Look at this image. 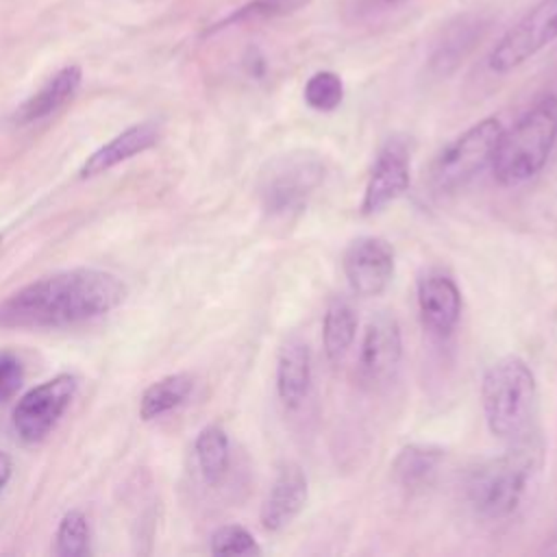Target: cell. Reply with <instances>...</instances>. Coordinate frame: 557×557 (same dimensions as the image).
Masks as SVG:
<instances>
[{
    "mask_svg": "<svg viewBox=\"0 0 557 557\" xmlns=\"http://www.w3.org/2000/svg\"><path fill=\"white\" fill-rule=\"evenodd\" d=\"M126 296L124 283L104 270L76 268L44 276L0 305L2 329H59L94 320Z\"/></svg>",
    "mask_w": 557,
    "mask_h": 557,
    "instance_id": "obj_1",
    "label": "cell"
},
{
    "mask_svg": "<svg viewBox=\"0 0 557 557\" xmlns=\"http://www.w3.org/2000/svg\"><path fill=\"white\" fill-rule=\"evenodd\" d=\"M479 466L466 479V500L476 518L503 522L518 516L535 496L544 468V444L535 433Z\"/></svg>",
    "mask_w": 557,
    "mask_h": 557,
    "instance_id": "obj_2",
    "label": "cell"
},
{
    "mask_svg": "<svg viewBox=\"0 0 557 557\" xmlns=\"http://www.w3.org/2000/svg\"><path fill=\"white\" fill-rule=\"evenodd\" d=\"M481 407L494 437L516 442L533 433L537 383L531 366L516 355L494 361L481 379Z\"/></svg>",
    "mask_w": 557,
    "mask_h": 557,
    "instance_id": "obj_3",
    "label": "cell"
},
{
    "mask_svg": "<svg viewBox=\"0 0 557 557\" xmlns=\"http://www.w3.org/2000/svg\"><path fill=\"white\" fill-rule=\"evenodd\" d=\"M557 144V96H540L511 128L503 131L492 172L494 178L513 187L527 183L546 165L553 148Z\"/></svg>",
    "mask_w": 557,
    "mask_h": 557,
    "instance_id": "obj_4",
    "label": "cell"
},
{
    "mask_svg": "<svg viewBox=\"0 0 557 557\" xmlns=\"http://www.w3.org/2000/svg\"><path fill=\"white\" fill-rule=\"evenodd\" d=\"M503 131V122L490 115L448 141L431 163V187L440 194H453L492 168Z\"/></svg>",
    "mask_w": 557,
    "mask_h": 557,
    "instance_id": "obj_5",
    "label": "cell"
},
{
    "mask_svg": "<svg viewBox=\"0 0 557 557\" xmlns=\"http://www.w3.org/2000/svg\"><path fill=\"white\" fill-rule=\"evenodd\" d=\"M324 178L322 161L305 150L272 159L259 183V198L270 215H289L300 211Z\"/></svg>",
    "mask_w": 557,
    "mask_h": 557,
    "instance_id": "obj_6",
    "label": "cell"
},
{
    "mask_svg": "<svg viewBox=\"0 0 557 557\" xmlns=\"http://www.w3.org/2000/svg\"><path fill=\"white\" fill-rule=\"evenodd\" d=\"M557 39V0L533 4L492 48L487 67L507 74Z\"/></svg>",
    "mask_w": 557,
    "mask_h": 557,
    "instance_id": "obj_7",
    "label": "cell"
},
{
    "mask_svg": "<svg viewBox=\"0 0 557 557\" xmlns=\"http://www.w3.org/2000/svg\"><path fill=\"white\" fill-rule=\"evenodd\" d=\"M76 392L72 374H57L54 379L26 392L13 409V429L26 444L41 442L59 422Z\"/></svg>",
    "mask_w": 557,
    "mask_h": 557,
    "instance_id": "obj_8",
    "label": "cell"
},
{
    "mask_svg": "<svg viewBox=\"0 0 557 557\" xmlns=\"http://www.w3.org/2000/svg\"><path fill=\"white\" fill-rule=\"evenodd\" d=\"M400 361L403 333L398 320L381 311L366 324L357 355V381L370 389L383 387L396 376Z\"/></svg>",
    "mask_w": 557,
    "mask_h": 557,
    "instance_id": "obj_9",
    "label": "cell"
},
{
    "mask_svg": "<svg viewBox=\"0 0 557 557\" xmlns=\"http://www.w3.org/2000/svg\"><path fill=\"white\" fill-rule=\"evenodd\" d=\"M394 268V248L387 239L376 235H363L352 239L342 257L344 276L352 294L361 298L383 294L392 283Z\"/></svg>",
    "mask_w": 557,
    "mask_h": 557,
    "instance_id": "obj_10",
    "label": "cell"
},
{
    "mask_svg": "<svg viewBox=\"0 0 557 557\" xmlns=\"http://www.w3.org/2000/svg\"><path fill=\"white\" fill-rule=\"evenodd\" d=\"M409 187V150L403 137H389L370 170L363 198L361 213L372 215L385 209L389 202L400 198Z\"/></svg>",
    "mask_w": 557,
    "mask_h": 557,
    "instance_id": "obj_11",
    "label": "cell"
},
{
    "mask_svg": "<svg viewBox=\"0 0 557 557\" xmlns=\"http://www.w3.org/2000/svg\"><path fill=\"white\" fill-rule=\"evenodd\" d=\"M309 498V481L298 463H283L263 498L261 527L270 533L287 529L305 509Z\"/></svg>",
    "mask_w": 557,
    "mask_h": 557,
    "instance_id": "obj_12",
    "label": "cell"
},
{
    "mask_svg": "<svg viewBox=\"0 0 557 557\" xmlns=\"http://www.w3.org/2000/svg\"><path fill=\"white\" fill-rule=\"evenodd\" d=\"M418 311L422 324L437 337H448L461 318V292L453 276L429 272L418 281Z\"/></svg>",
    "mask_w": 557,
    "mask_h": 557,
    "instance_id": "obj_13",
    "label": "cell"
},
{
    "mask_svg": "<svg viewBox=\"0 0 557 557\" xmlns=\"http://www.w3.org/2000/svg\"><path fill=\"white\" fill-rule=\"evenodd\" d=\"M313 361L307 342L289 337L276 357V396L287 411H296L309 396Z\"/></svg>",
    "mask_w": 557,
    "mask_h": 557,
    "instance_id": "obj_14",
    "label": "cell"
},
{
    "mask_svg": "<svg viewBox=\"0 0 557 557\" xmlns=\"http://www.w3.org/2000/svg\"><path fill=\"white\" fill-rule=\"evenodd\" d=\"M487 30V22L479 13H463L457 15L440 35L429 65L431 72L437 76H448L455 72L463 59L474 50V46L481 41L483 33Z\"/></svg>",
    "mask_w": 557,
    "mask_h": 557,
    "instance_id": "obj_15",
    "label": "cell"
},
{
    "mask_svg": "<svg viewBox=\"0 0 557 557\" xmlns=\"http://www.w3.org/2000/svg\"><path fill=\"white\" fill-rule=\"evenodd\" d=\"M81 81H83V72L78 65L61 67L52 78L44 83L39 91H35L30 98H26L17 107V111L13 113V122L24 126L52 115L76 96Z\"/></svg>",
    "mask_w": 557,
    "mask_h": 557,
    "instance_id": "obj_16",
    "label": "cell"
},
{
    "mask_svg": "<svg viewBox=\"0 0 557 557\" xmlns=\"http://www.w3.org/2000/svg\"><path fill=\"white\" fill-rule=\"evenodd\" d=\"M157 139H159V126L154 122L135 124V126L122 131L120 135H115L104 146H100L96 152H91L78 174H81V178L98 176V174L111 170L113 165L152 148L157 144Z\"/></svg>",
    "mask_w": 557,
    "mask_h": 557,
    "instance_id": "obj_17",
    "label": "cell"
},
{
    "mask_svg": "<svg viewBox=\"0 0 557 557\" xmlns=\"http://www.w3.org/2000/svg\"><path fill=\"white\" fill-rule=\"evenodd\" d=\"M444 450L433 444H407L392 461V476L409 494L429 490L442 468Z\"/></svg>",
    "mask_w": 557,
    "mask_h": 557,
    "instance_id": "obj_18",
    "label": "cell"
},
{
    "mask_svg": "<svg viewBox=\"0 0 557 557\" xmlns=\"http://www.w3.org/2000/svg\"><path fill=\"white\" fill-rule=\"evenodd\" d=\"M357 337V313L344 298H333L324 311L322 344L329 361H339Z\"/></svg>",
    "mask_w": 557,
    "mask_h": 557,
    "instance_id": "obj_19",
    "label": "cell"
},
{
    "mask_svg": "<svg viewBox=\"0 0 557 557\" xmlns=\"http://www.w3.org/2000/svg\"><path fill=\"white\" fill-rule=\"evenodd\" d=\"M194 389V379L189 374H170L154 381L141 396L139 416L144 420H154L176 407H181Z\"/></svg>",
    "mask_w": 557,
    "mask_h": 557,
    "instance_id": "obj_20",
    "label": "cell"
},
{
    "mask_svg": "<svg viewBox=\"0 0 557 557\" xmlns=\"http://www.w3.org/2000/svg\"><path fill=\"white\" fill-rule=\"evenodd\" d=\"M196 459L207 483L215 485L224 479L231 461L228 435L222 426L209 424L196 437Z\"/></svg>",
    "mask_w": 557,
    "mask_h": 557,
    "instance_id": "obj_21",
    "label": "cell"
},
{
    "mask_svg": "<svg viewBox=\"0 0 557 557\" xmlns=\"http://www.w3.org/2000/svg\"><path fill=\"white\" fill-rule=\"evenodd\" d=\"M311 0H248L246 4L237 7L233 13H228L226 17H222L220 22H215L209 33L228 28V26H239V24H259V22H270L276 17H285L292 15L300 9H305Z\"/></svg>",
    "mask_w": 557,
    "mask_h": 557,
    "instance_id": "obj_22",
    "label": "cell"
},
{
    "mask_svg": "<svg viewBox=\"0 0 557 557\" xmlns=\"http://www.w3.org/2000/svg\"><path fill=\"white\" fill-rule=\"evenodd\" d=\"M302 98L307 107L313 111H320V113L335 111L344 100V83L339 74L331 70H320L307 78Z\"/></svg>",
    "mask_w": 557,
    "mask_h": 557,
    "instance_id": "obj_23",
    "label": "cell"
},
{
    "mask_svg": "<svg viewBox=\"0 0 557 557\" xmlns=\"http://www.w3.org/2000/svg\"><path fill=\"white\" fill-rule=\"evenodd\" d=\"M89 550V524L81 511H67L57 529V553L61 557H81Z\"/></svg>",
    "mask_w": 557,
    "mask_h": 557,
    "instance_id": "obj_24",
    "label": "cell"
},
{
    "mask_svg": "<svg viewBox=\"0 0 557 557\" xmlns=\"http://www.w3.org/2000/svg\"><path fill=\"white\" fill-rule=\"evenodd\" d=\"M213 555H259L261 548L255 535L239 524H224L211 535Z\"/></svg>",
    "mask_w": 557,
    "mask_h": 557,
    "instance_id": "obj_25",
    "label": "cell"
},
{
    "mask_svg": "<svg viewBox=\"0 0 557 557\" xmlns=\"http://www.w3.org/2000/svg\"><path fill=\"white\" fill-rule=\"evenodd\" d=\"M24 381V368L17 355L11 350H0V403L11 400Z\"/></svg>",
    "mask_w": 557,
    "mask_h": 557,
    "instance_id": "obj_26",
    "label": "cell"
},
{
    "mask_svg": "<svg viewBox=\"0 0 557 557\" xmlns=\"http://www.w3.org/2000/svg\"><path fill=\"white\" fill-rule=\"evenodd\" d=\"M11 470H13V463H11L9 455L0 450V492H2V490H4V485L9 483V479H11Z\"/></svg>",
    "mask_w": 557,
    "mask_h": 557,
    "instance_id": "obj_27",
    "label": "cell"
},
{
    "mask_svg": "<svg viewBox=\"0 0 557 557\" xmlns=\"http://www.w3.org/2000/svg\"><path fill=\"white\" fill-rule=\"evenodd\" d=\"M381 4H400V2H405V0H379Z\"/></svg>",
    "mask_w": 557,
    "mask_h": 557,
    "instance_id": "obj_28",
    "label": "cell"
}]
</instances>
